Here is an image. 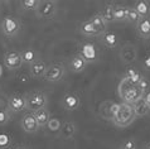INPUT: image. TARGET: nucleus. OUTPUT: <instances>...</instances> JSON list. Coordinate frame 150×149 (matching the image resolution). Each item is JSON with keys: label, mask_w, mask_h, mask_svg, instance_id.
<instances>
[{"label": "nucleus", "mask_w": 150, "mask_h": 149, "mask_svg": "<svg viewBox=\"0 0 150 149\" xmlns=\"http://www.w3.org/2000/svg\"><path fill=\"white\" fill-rule=\"evenodd\" d=\"M117 94L120 99L122 100V102L130 104V105H134L136 101H139L144 96V94L140 91V89L136 85L130 84L125 77H122L121 81L119 82Z\"/></svg>", "instance_id": "nucleus-1"}, {"label": "nucleus", "mask_w": 150, "mask_h": 149, "mask_svg": "<svg viewBox=\"0 0 150 149\" xmlns=\"http://www.w3.org/2000/svg\"><path fill=\"white\" fill-rule=\"evenodd\" d=\"M136 115H135V110L134 106L130 104H125V102H120V109L116 113V115L111 119L112 124L117 128L125 129L129 125H131L135 121Z\"/></svg>", "instance_id": "nucleus-2"}, {"label": "nucleus", "mask_w": 150, "mask_h": 149, "mask_svg": "<svg viewBox=\"0 0 150 149\" xmlns=\"http://www.w3.org/2000/svg\"><path fill=\"white\" fill-rule=\"evenodd\" d=\"M25 102H27V110L29 113H35L40 109L47 107L48 104V96L43 91H32L25 95Z\"/></svg>", "instance_id": "nucleus-3"}, {"label": "nucleus", "mask_w": 150, "mask_h": 149, "mask_svg": "<svg viewBox=\"0 0 150 149\" xmlns=\"http://www.w3.org/2000/svg\"><path fill=\"white\" fill-rule=\"evenodd\" d=\"M0 28H1V32L9 38H13L22 29V23L18 18H15L13 15H5L1 20V24H0Z\"/></svg>", "instance_id": "nucleus-4"}, {"label": "nucleus", "mask_w": 150, "mask_h": 149, "mask_svg": "<svg viewBox=\"0 0 150 149\" xmlns=\"http://www.w3.org/2000/svg\"><path fill=\"white\" fill-rule=\"evenodd\" d=\"M58 10V3L54 0H42L34 11L39 19H53Z\"/></svg>", "instance_id": "nucleus-5"}, {"label": "nucleus", "mask_w": 150, "mask_h": 149, "mask_svg": "<svg viewBox=\"0 0 150 149\" xmlns=\"http://www.w3.org/2000/svg\"><path fill=\"white\" fill-rule=\"evenodd\" d=\"M64 74H66L64 65L62 62H56V63L48 65L43 80H45L47 82H58L64 77Z\"/></svg>", "instance_id": "nucleus-6"}, {"label": "nucleus", "mask_w": 150, "mask_h": 149, "mask_svg": "<svg viewBox=\"0 0 150 149\" xmlns=\"http://www.w3.org/2000/svg\"><path fill=\"white\" fill-rule=\"evenodd\" d=\"M27 110L25 96L22 94H11L8 99V111L13 114H19Z\"/></svg>", "instance_id": "nucleus-7"}, {"label": "nucleus", "mask_w": 150, "mask_h": 149, "mask_svg": "<svg viewBox=\"0 0 150 149\" xmlns=\"http://www.w3.org/2000/svg\"><path fill=\"white\" fill-rule=\"evenodd\" d=\"M61 106L66 111H76L81 106V97L76 92H66L61 99Z\"/></svg>", "instance_id": "nucleus-8"}, {"label": "nucleus", "mask_w": 150, "mask_h": 149, "mask_svg": "<svg viewBox=\"0 0 150 149\" xmlns=\"http://www.w3.org/2000/svg\"><path fill=\"white\" fill-rule=\"evenodd\" d=\"M4 66L9 70V71H15L22 67L23 65V60H22V56H20V52L18 51H8L4 53Z\"/></svg>", "instance_id": "nucleus-9"}, {"label": "nucleus", "mask_w": 150, "mask_h": 149, "mask_svg": "<svg viewBox=\"0 0 150 149\" xmlns=\"http://www.w3.org/2000/svg\"><path fill=\"white\" fill-rule=\"evenodd\" d=\"M20 128L28 134H34L39 130V125L37 123L34 113H25L20 118Z\"/></svg>", "instance_id": "nucleus-10"}, {"label": "nucleus", "mask_w": 150, "mask_h": 149, "mask_svg": "<svg viewBox=\"0 0 150 149\" xmlns=\"http://www.w3.org/2000/svg\"><path fill=\"white\" fill-rule=\"evenodd\" d=\"M120 60L125 65H130L136 61L137 57V49L132 43H125L121 49H120Z\"/></svg>", "instance_id": "nucleus-11"}, {"label": "nucleus", "mask_w": 150, "mask_h": 149, "mask_svg": "<svg viewBox=\"0 0 150 149\" xmlns=\"http://www.w3.org/2000/svg\"><path fill=\"white\" fill-rule=\"evenodd\" d=\"M80 55L83 60H85L87 63H90V62H95L97 61L98 58V49L96 47L95 44L92 43H83L80 45Z\"/></svg>", "instance_id": "nucleus-12"}, {"label": "nucleus", "mask_w": 150, "mask_h": 149, "mask_svg": "<svg viewBox=\"0 0 150 149\" xmlns=\"http://www.w3.org/2000/svg\"><path fill=\"white\" fill-rule=\"evenodd\" d=\"M47 67H48V65L43 60L39 58L38 61H35L34 63H32L29 66V77L34 78V80L43 78L45 71H47Z\"/></svg>", "instance_id": "nucleus-13"}, {"label": "nucleus", "mask_w": 150, "mask_h": 149, "mask_svg": "<svg viewBox=\"0 0 150 149\" xmlns=\"http://www.w3.org/2000/svg\"><path fill=\"white\" fill-rule=\"evenodd\" d=\"M77 133V125L76 123L72 120H67V121L62 123L61 126V131H59V136L62 139H73V136Z\"/></svg>", "instance_id": "nucleus-14"}, {"label": "nucleus", "mask_w": 150, "mask_h": 149, "mask_svg": "<svg viewBox=\"0 0 150 149\" xmlns=\"http://www.w3.org/2000/svg\"><path fill=\"white\" fill-rule=\"evenodd\" d=\"M68 67H69V70L72 72H74V73H81V72H83L86 70V67H87V62L82 58V57L78 55H74L72 58L69 60V62H68Z\"/></svg>", "instance_id": "nucleus-15"}, {"label": "nucleus", "mask_w": 150, "mask_h": 149, "mask_svg": "<svg viewBox=\"0 0 150 149\" xmlns=\"http://www.w3.org/2000/svg\"><path fill=\"white\" fill-rule=\"evenodd\" d=\"M135 29L140 38L149 39L150 38V18H141L135 26Z\"/></svg>", "instance_id": "nucleus-16"}, {"label": "nucleus", "mask_w": 150, "mask_h": 149, "mask_svg": "<svg viewBox=\"0 0 150 149\" xmlns=\"http://www.w3.org/2000/svg\"><path fill=\"white\" fill-rule=\"evenodd\" d=\"M101 43L107 48H115L119 45V37L114 32H105L100 37Z\"/></svg>", "instance_id": "nucleus-17"}, {"label": "nucleus", "mask_w": 150, "mask_h": 149, "mask_svg": "<svg viewBox=\"0 0 150 149\" xmlns=\"http://www.w3.org/2000/svg\"><path fill=\"white\" fill-rule=\"evenodd\" d=\"M124 77L126 78V80L130 82V84L132 85H136L141 81V78H143L144 76L141 74V72L137 70L136 67H132V66H129V67L125 70V73H124Z\"/></svg>", "instance_id": "nucleus-18"}, {"label": "nucleus", "mask_w": 150, "mask_h": 149, "mask_svg": "<svg viewBox=\"0 0 150 149\" xmlns=\"http://www.w3.org/2000/svg\"><path fill=\"white\" fill-rule=\"evenodd\" d=\"M134 9L140 18H150V3L146 0H137L134 4Z\"/></svg>", "instance_id": "nucleus-19"}, {"label": "nucleus", "mask_w": 150, "mask_h": 149, "mask_svg": "<svg viewBox=\"0 0 150 149\" xmlns=\"http://www.w3.org/2000/svg\"><path fill=\"white\" fill-rule=\"evenodd\" d=\"M20 56H22V60H23V63H27L30 66L32 63H34L35 61L39 60V55L38 52L35 51L34 48H25L20 52Z\"/></svg>", "instance_id": "nucleus-20"}, {"label": "nucleus", "mask_w": 150, "mask_h": 149, "mask_svg": "<svg viewBox=\"0 0 150 149\" xmlns=\"http://www.w3.org/2000/svg\"><path fill=\"white\" fill-rule=\"evenodd\" d=\"M90 23L93 26V28L96 31H97L100 33V35L102 34V33H105L107 32V23L103 20L101 16H100V14H95L91 16V19H90Z\"/></svg>", "instance_id": "nucleus-21"}, {"label": "nucleus", "mask_w": 150, "mask_h": 149, "mask_svg": "<svg viewBox=\"0 0 150 149\" xmlns=\"http://www.w3.org/2000/svg\"><path fill=\"white\" fill-rule=\"evenodd\" d=\"M78 32L81 33L82 35L85 37H95V35H100V33L93 28V26L90 23V20H86V22H82L80 26H78Z\"/></svg>", "instance_id": "nucleus-22"}, {"label": "nucleus", "mask_w": 150, "mask_h": 149, "mask_svg": "<svg viewBox=\"0 0 150 149\" xmlns=\"http://www.w3.org/2000/svg\"><path fill=\"white\" fill-rule=\"evenodd\" d=\"M34 116L37 119V123H38L39 129H40V128H45L47 123L49 121V119H51V114H49L47 107H44V109H40L38 111H35Z\"/></svg>", "instance_id": "nucleus-23"}, {"label": "nucleus", "mask_w": 150, "mask_h": 149, "mask_svg": "<svg viewBox=\"0 0 150 149\" xmlns=\"http://www.w3.org/2000/svg\"><path fill=\"white\" fill-rule=\"evenodd\" d=\"M114 9H115V5L114 4H107L102 8L101 10L98 11L100 16L105 20L106 23H111V22H115V18H114Z\"/></svg>", "instance_id": "nucleus-24"}, {"label": "nucleus", "mask_w": 150, "mask_h": 149, "mask_svg": "<svg viewBox=\"0 0 150 149\" xmlns=\"http://www.w3.org/2000/svg\"><path fill=\"white\" fill-rule=\"evenodd\" d=\"M132 106H134L136 118H144V116H148V114H149V106H148L146 102H145L144 99H140V100H139V101H136Z\"/></svg>", "instance_id": "nucleus-25"}, {"label": "nucleus", "mask_w": 150, "mask_h": 149, "mask_svg": "<svg viewBox=\"0 0 150 149\" xmlns=\"http://www.w3.org/2000/svg\"><path fill=\"white\" fill-rule=\"evenodd\" d=\"M127 8L126 5H115L114 9V18L115 22L117 23H122L127 20Z\"/></svg>", "instance_id": "nucleus-26"}, {"label": "nucleus", "mask_w": 150, "mask_h": 149, "mask_svg": "<svg viewBox=\"0 0 150 149\" xmlns=\"http://www.w3.org/2000/svg\"><path fill=\"white\" fill-rule=\"evenodd\" d=\"M61 126H62V123H61V120L58 118H51V119H49V121L47 123V125H45L47 130L51 134L59 133V131H61Z\"/></svg>", "instance_id": "nucleus-27"}, {"label": "nucleus", "mask_w": 150, "mask_h": 149, "mask_svg": "<svg viewBox=\"0 0 150 149\" xmlns=\"http://www.w3.org/2000/svg\"><path fill=\"white\" fill-rule=\"evenodd\" d=\"M40 3V0H22L19 3L20 9L25 11H35Z\"/></svg>", "instance_id": "nucleus-28"}, {"label": "nucleus", "mask_w": 150, "mask_h": 149, "mask_svg": "<svg viewBox=\"0 0 150 149\" xmlns=\"http://www.w3.org/2000/svg\"><path fill=\"white\" fill-rule=\"evenodd\" d=\"M141 18L139 16V14L136 13V10L134 9V6H129L127 8V20L126 22L131 23V24H137V22H139Z\"/></svg>", "instance_id": "nucleus-29"}, {"label": "nucleus", "mask_w": 150, "mask_h": 149, "mask_svg": "<svg viewBox=\"0 0 150 149\" xmlns=\"http://www.w3.org/2000/svg\"><path fill=\"white\" fill-rule=\"evenodd\" d=\"M136 148H137L136 140L132 138H129V139H125L124 142L120 144L119 149H136Z\"/></svg>", "instance_id": "nucleus-30"}, {"label": "nucleus", "mask_w": 150, "mask_h": 149, "mask_svg": "<svg viewBox=\"0 0 150 149\" xmlns=\"http://www.w3.org/2000/svg\"><path fill=\"white\" fill-rule=\"evenodd\" d=\"M10 113L8 111V109H0V126L6 125L10 121Z\"/></svg>", "instance_id": "nucleus-31"}, {"label": "nucleus", "mask_w": 150, "mask_h": 149, "mask_svg": "<svg viewBox=\"0 0 150 149\" xmlns=\"http://www.w3.org/2000/svg\"><path fill=\"white\" fill-rule=\"evenodd\" d=\"M109 107H110V101H106V102H103V104H101V106H100V114H101L102 118L111 120Z\"/></svg>", "instance_id": "nucleus-32"}, {"label": "nucleus", "mask_w": 150, "mask_h": 149, "mask_svg": "<svg viewBox=\"0 0 150 149\" xmlns=\"http://www.w3.org/2000/svg\"><path fill=\"white\" fill-rule=\"evenodd\" d=\"M137 87L140 89V91L143 94H146L148 91L150 90V81H149V78L143 77V78H141V81L137 84Z\"/></svg>", "instance_id": "nucleus-33"}, {"label": "nucleus", "mask_w": 150, "mask_h": 149, "mask_svg": "<svg viewBox=\"0 0 150 149\" xmlns=\"http://www.w3.org/2000/svg\"><path fill=\"white\" fill-rule=\"evenodd\" d=\"M10 143H11V139H10L9 135H6V134H1V135H0V148H1V149L8 148L10 145Z\"/></svg>", "instance_id": "nucleus-34"}, {"label": "nucleus", "mask_w": 150, "mask_h": 149, "mask_svg": "<svg viewBox=\"0 0 150 149\" xmlns=\"http://www.w3.org/2000/svg\"><path fill=\"white\" fill-rule=\"evenodd\" d=\"M119 109H120V102H115V101L110 102V107H109V110H110V116H111V119L116 115V113L119 111Z\"/></svg>", "instance_id": "nucleus-35"}, {"label": "nucleus", "mask_w": 150, "mask_h": 149, "mask_svg": "<svg viewBox=\"0 0 150 149\" xmlns=\"http://www.w3.org/2000/svg\"><path fill=\"white\" fill-rule=\"evenodd\" d=\"M141 65H143V68L145 71H150V55L145 56L143 62H141Z\"/></svg>", "instance_id": "nucleus-36"}, {"label": "nucleus", "mask_w": 150, "mask_h": 149, "mask_svg": "<svg viewBox=\"0 0 150 149\" xmlns=\"http://www.w3.org/2000/svg\"><path fill=\"white\" fill-rule=\"evenodd\" d=\"M143 99H144V100H145V102H146V104H148V106L150 107V90L148 91V92H146V94H144V96H143Z\"/></svg>", "instance_id": "nucleus-37"}, {"label": "nucleus", "mask_w": 150, "mask_h": 149, "mask_svg": "<svg viewBox=\"0 0 150 149\" xmlns=\"http://www.w3.org/2000/svg\"><path fill=\"white\" fill-rule=\"evenodd\" d=\"M13 149H32V147L28 145V144H18V145H15Z\"/></svg>", "instance_id": "nucleus-38"}, {"label": "nucleus", "mask_w": 150, "mask_h": 149, "mask_svg": "<svg viewBox=\"0 0 150 149\" xmlns=\"http://www.w3.org/2000/svg\"><path fill=\"white\" fill-rule=\"evenodd\" d=\"M1 74H3V67H1V65H0V77H1Z\"/></svg>", "instance_id": "nucleus-39"}, {"label": "nucleus", "mask_w": 150, "mask_h": 149, "mask_svg": "<svg viewBox=\"0 0 150 149\" xmlns=\"http://www.w3.org/2000/svg\"><path fill=\"white\" fill-rule=\"evenodd\" d=\"M145 149H150V143H148L146 145H145Z\"/></svg>", "instance_id": "nucleus-40"}]
</instances>
